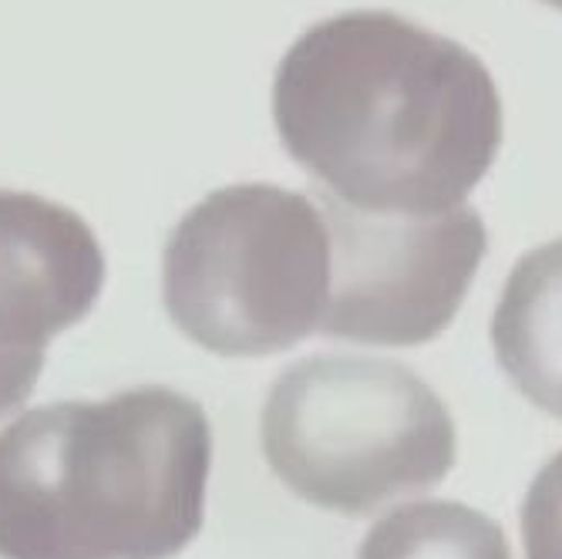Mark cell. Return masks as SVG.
Masks as SVG:
<instances>
[{"mask_svg":"<svg viewBox=\"0 0 562 559\" xmlns=\"http://www.w3.org/2000/svg\"><path fill=\"white\" fill-rule=\"evenodd\" d=\"M273 122L324 195L374 216H441L492 169L502 98L465 44L391 11H347L290 44Z\"/></svg>","mask_w":562,"mask_h":559,"instance_id":"1","label":"cell"},{"mask_svg":"<svg viewBox=\"0 0 562 559\" xmlns=\"http://www.w3.org/2000/svg\"><path fill=\"white\" fill-rule=\"evenodd\" d=\"M210 472L206 412L162 384L24 412L0 432V559H172Z\"/></svg>","mask_w":562,"mask_h":559,"instance_id":"2","label":"cell"},{"mask_svg":"<svg viewBox=\"0 0 562 559\" xmlns=\"http://www.w3.org/2000/svg\"><path fill=\"white\" fill-rule=\"evenodd\" d=\"M260 441L277 479L317 510L371 516L438 485L454 466V422L412 368L317 354L270 388Z\"/></svg>","mask_w":562,"mask_h":559,"instance_id":"3","label":"cell"},{"mask_svg":"<svg viewBox=\"0 0 562 559\" xmlns=\"http://www.w3.org/2000/svg\"><path fill=\"white\" fill-rule=\"evenodd\" d=\"M334 243L321 199L267 182L210 192L162 253L169 321L223 358L280 354L321 331Z\"/></svg>","mask_w":562,"mask_h":559,"instance_id":"4","label":"cell"},{"mask_svg":"<svg viewBox=\"0 0 562 559\" xmlns=\"http://www.w3.org/2000/svg\"><path fill=\"white\" fill-rule=\"evenodd\" d=\"M324 206L334 270L321 334L415 347L435 340L462 311L488 253L472 206L441 216H374L314 192Z\"/></svg>","mask_w":562,"mask_h":559,"instance_id":"5","label":"cell"},{"mask_svg":"<svg viewBox=\"0 0 562 559\" xmlns=\"http://www.w3.org/2000/svg\"><path fill=\"white\" fill-rule=\"evenodd\" d=\"M105 287V253L61 202L0 189V418L31 398L47 344L85 321Z\"/></svg>","mask_w":562,"mask_h":559,"instance_id":"6","label":"cell"},{"mask_svg":"<svg viewBox=\"0 0 562 559\" xmlns=\"http://www.w3.org/2000/svg\"><path fill=\"white\" fill-rule=\"evenodd\" d=\"M492 347L508 381L536 409L562 418V239L529 249L508 273Z\"/></svg>","mask_w":562,"mask_h":559,"instance_id":"7","label":"cell"},{"mask_svg":"<svg viewBox=\"0 0 562 559\" xmlns=\"http://www.w3.org/2000/svg\"><path fill=\"white\" fill-rule=\"evenodd\" d=\"M357 559H513L502 526L465 502L397 505L364 536Z\"/></svg>","mask_w":562,"mask_h":559,"instance_id":"8","label":"cell"},{"mask_svg":"<svg viewBox=\"0 0 562 559\" xmlns=\"http://www.w3.org/2000/svg\"><path fill=\"white\" fill-rule=\"evenodd\" d=\"M526 559H562V451L539 469L522 502Z\"/></svg>","mask_w":562,"mask_h":559,"instance_id":"9","label":"cell"},{"mask_svg":"<svg viewBox=\"0 0 562 559\" xmlns=\"http://www.w3.org/2000/svg\"><path fill=\"white\" fill-rule=\"evenodd\" d=\"M542 4H549V8H555V11H562V0H542Z\"/></svg>","mask_w":562,"mask_h":559,"instance_id":"10","label":"cell"}]
</instances>
